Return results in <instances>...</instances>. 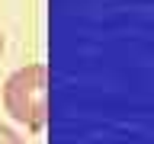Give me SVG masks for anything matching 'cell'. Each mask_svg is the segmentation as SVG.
<instances>
[{"label":"cell","mask_w":154,"mask_h":144,"mask_svg":"<svg viewBox=\"0 0 154 144\" xmlns=\"http://www.w3.org/2000/svg\"><path fill=\"white\" fill-rule=\"evenodd\" d=\"M3 48H7V38H3V32H0V55H3Z\"/></svg>","instance_id":"cell-3"},{"label":"cell","mask_w":154,"mask_h":144,"mask_svg":"<svg viewBox=\"0 0 154 144\" xmlns=\"http://www.w3.org/2000/svg\"><path fill=\"white\" fill-rule=\"evenodd\" d=\"M48 70L42 61H32L26 67H16L3 83V109L19 125H26L32 134L45 131L48 122V103H45Z\"/></svg>","instance_id":"cell-1"},{"label":"cell","mask_w":154,"mask_h":144,"mask_svg":"<svg viewBox=\"0 0 154 144\" xmlns=\"http://www.w3.org/2000/svg\"><path fill=\"white\" fill-rule=\"evenodd\" d=\"M0 144H26V141H23V138H19V134L13 131L10 125H3V122H0Z\"/></svg>","instance_id":"cell-2"}]
</instances>
